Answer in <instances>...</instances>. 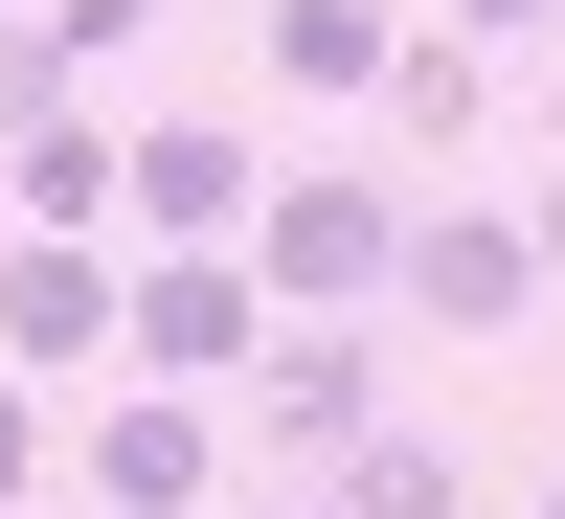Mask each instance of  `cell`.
<instances>
[{
	"instance_id": "1",
	"label": "cell",
	"mask_w": 565,
	"mask_h": 519,
	"mask_svg": "<svg viewBox=\"0 0 565 519\" xmlns=\"http://www.w3.org/2000/svg\"><path fill=\"white\" fill-rule=\"evenodd\" d=\"M407 181L385 159H271V204H249V271H271V316H385L407 294Z\"/></svg>"
},
{
	"instance_id": "2",
	"label": "cell",
	"mask_w": 565,
	"mask_h": 519,
	"mask_svg": "<svg viewBox=\"0 0 565 519\" xmlns=\"http://www.w3.org/2000/svg\"><path fill=\"white\" fill-rule=\"evenodd\" d=\"M226 385H136V407H90V519H226Z\"/></svg>"
},
{
	"instance_id": "3",
	"label": "cell",
	"mask_w": 565,
	"mask_h": 519,
	"mask_svg": "<svg viewBox=\"0 0 565 519\" xmlns=\"http://www.w3.org/2000/svg\"><path fill=\"white\" fill-rule=\"evenodd\" d=\"M249 361H271L249 249H136V385H249Z\"/></svg>"
},
{
	"instance_id": "4",
	"label": "cell",
	"mask_w": 565,
	"mask_h": 519,
	"mask_svg": "<svg viewBox=\"0 0 565 519\" xmlns=\"http://www.w3.org/2000/svg\"><path fill=\"white\" fill-rule=\"evenodd\" d=\"M362 430H385V339H362V316H271V361H249V452L340 475Z\"/></svg>"
},
{
	"instance_id": "5",
	"label": "cell",
	"mask_w": 565,
	"mask_h": 519,
	"mask_svg": "<svg viewBox=\"0 0 565 519\" xmlns=\"http://www.w3.org/2000/svg\"><path fill=\"white\" fill-rule=\"evenodd\" d=\"M543 226L521 204H430V226H407V316H430V339H521V316H543Z\"/></svg>"
},
{
	"instance_id": "6",
	"label": "cell",
	"mask_w": 565,
	"mask_h": 519,
	"mask_svg": "<svg viewBox=\"0 0 565 519\" xmlns=\"http://www.w3.org/2000/svg\"><path fill=\"white\" fill-rule=\"evenodd\" d=\"M0 361L23 385H68V361H136V249H0Z\"/></svg>"
},
{
	"instance_id": "7",
	"label": "cell",
	"mask_w": 565,
	"mask_h": 519,
	"mask_svg": "<svg viewBox=\"0 0 565 519\" xmlns=\"http://www.w3.org/2000/svg\"><path fill=\"white\" fill-rule=\"evenodd\" d=\"M249 204H271L249 113H136V249H249Z\"/></svg>"
},
{
	"instance_id": "8",
	"label": "cell",
	"mask_w": 565,
	"mask_h": 519,
	"mask_svg": "<svg viewBox=\"0 0 565 519\" xmlns=\"http://www.w3.org/2000/svg\"><path fill=\"white\" fill-rule=\"evenodd\" d=\"M0 204H23L45 249H114V226H136V136H114V113H45V136H0Z\"/></svg>"
},
{
	"instance_id": "9",
	"label": "cell",
	"mask_w": 565,
	"mask_h": 519,
	"mask_svg": "<svg viewBox=\"0 0 565 519\" xmlns=\"http://www.w3.org/2000/svg\"><path fill=\"white\" fill-rule=\"evenodd\" d=\"M407 23H430V0H249V68H271V90H362V113H385Z\"/></svg>"
},
{
	"instance_id": "10",
	"label": "cell",
	"mask_w": 565,
	"mask_h": 519,
	"mask_svg": "<svg viewBox=\"0 0 565 519\" xmlns=\"http://www.w3.org/2000/svg\"><path fill=\"white\" fill-rule=\"evenodd\" d=\"M317 497H340V519H476V452H452V430H407V407H385V430H362V452H340Z\"/></svg>"
},
{
	"instance_id": "11",
	"label": "cell",
	"mask_w": 565,
	"mask_h": 519,
	"mask_svg": "<svg viewBox=\"0 0 565 519\" xmlns=\"http://www.w3.org/2000/svg\"><path fill=\"white\" fill-rule=\"evenodd\" d=\"M385 113H407V136L452 159V136L498 113V45H476V23H407V68H385Z\"/></svg>"
},
{
	"instance_id": "12",
	"label": "cell",
	"mask_w": 565,
	"mask_h": 519,
	"mask_svg": "<svg viewBox=\"0 0 565 519\" xmlns=\"http://www.w3.org/2000/svg\"><path fill=\"white\" fill-rule=\"evenodd\" d=\"M23 497H45V385L0 361V519H23Z\"/></svg>"
},
{
	"instance_id": "13",
	"label": "cell",
	"mask_w": 565,
	"mask_h": 519,
	"mask_svg": "<svg viewBox=\"0 0 565 519\" xmlns=\"http://www.w3.org/2000/svg\"><path fill=\"white\" fill-rule=\"evenodd\" d=\"M136 23H159V0H45V45H68V68H114Z\"/></svg>"
},
{
	"instance_id": "14",
	"label": "cell",
	"mask_w": 565,
	"mask_h": 519,
	"mask_svg": "<svg viewBox=\"0 0 565 519\" xmlns=\"http://www.w3.org/2000/svg\"><path fill=\"white\" fill-rule=\"evenodd\" d=\"M430 23H476V45H521V23H565V0H430Z\"/></svg>"
},
{
	"instance_id": "15",
	"label": "cell",
	"mask_w": 565,
	"mask_h": 519,
	"mask_svg": "<svg viewBox=\"0 0 565 519\" xmlns=\"http://www.w3.org/2000/svg\"><path fill=\"white\" fill-rule=\"evenodd\" d=\"M521 226H543V249H565V113H543V181H521Z\"/></svg>"
},
{
	"instance_id": "16",
	"label": "cell",
	"mask_w": 565,
	"mask_h": 519,
	"mask_svg": "<svg viewBox=\"0 0 565 519\" xmlns=\"http://www.w3.org/2000/svg\"><path fill=\"white\" fill-rule=\"evenodd\" d=\"M226 519H340V497H317V475H295V497H226Z\"/></svg>"
},
{
	"instance_id": "17",
	"label": "cell",
	"mask_w": 565,
	"mask_h": 519,
	"mask_svg": "<svg viewBox=\"0 0 565 519\" xmlns=\"http://www.w3.org/2000/svg\"><path fill=\"white\" fill-rule=\"evenodd\" d=\"M23 23H45V0H0V45H23Z\"/></svg>"
},
{
	"instance_id": "18",
	"label": "cell",
	"mask_w": 565,
	"mask_h": 519,
	"mask_svg": "<svg viewBox=\"0 0 565 519\" xmlns=\"http://www.w3.org/2000/svg\"><path fill=\"white\" fill-rule=\"evenodd\" d=\"M543 519H565V475H543Z\"/></svg>"
}]
</instances>
